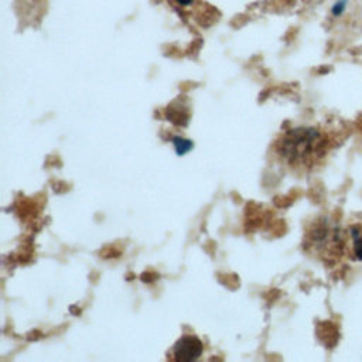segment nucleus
<instances>
[{
	"label": "nucleus",
	"instance_id": "nucleus-1",
	"mask_svg": "<svg viewBox=\"0 0 362 362\" xmlns=\"http://www.w3.org/2000/svg\"><path fill=\"white\" fill-rule=\"evenodd\" d=\"M329 137L313 126L288 129L273 143V157L291 171L304 173L314 168L328 153Z\"/></svg>",
	"mask_w": 362,
	"mask_h": 362
},
{
	"label": "nucleus",
	"instance_id": "nucleus-6",
	"mask_svg": "<svg viewBox=\"0 0 362 362\" xmlns=\"http://www.w3.org/2000/svg\"><path fill=\"white\" fill-rule=\"evenodd\" d=\"M180 6H188V4H191L194 0H175Z\"/></svg>",
	"mask_w": 362,
	"mask_h": 362
},
{
	"label": "nucleus",
	"instance_id": "nucleus-2",
	"mask_svg": "<svg viewBox=\"0 0 362 362\" xmlns=\"http://www.w3.org/2000/svg\"><path fill=\"white\" fill-rule=\"evenodd\" d=\"M305 247L318 257H335L342 249L344 236L335 222L328 218L317 219L305 233Z\"/></svg>",
	"mask_w": 362,
	"mask_h": 362
},
{
	"label": "nucleus",
	"instance_id": "nucleus-5",
	"mask_svg": "<svg viewBox=\"0 0 362 362\" xmlns=\"http://www.w3.org/2000/svg\"><path fill=\"white\" fill-rule=\"evenodd\" d=\"M346 4H348V0H338V1H335L334 6L331 7L332 16H341L345 11Z\"/></svg>",
	"mask_w": 362,
	"mask_h": 362
},
{
	"label": "nucleus",
	"instance_id": "nucleus-3",
	"mask_svg": "<svg viewBox=\"0 0 362 362\" xmlns=\"http://www.w3.org/2000/svg\"><path fill=\"white\" fill-rule=\"evenodd\" d=\"M204 346L198 337L195 335H184L181 337L170 349L168 358L175 362L185 361H197L202 355Z\"/></svg>",
	"mask_w": 362,
	"mask_h": 362
},
{
	"label": "nucleus",
	"instance_id": "nucleus-4",
	"mask_svg": "<svg viewBox=\"0 0 362 362\" xmlns=\"http://www.w3.org/2000/svg\"><path fill=\"white\" fill-rule=\"evenodd\" d=\"M349 236L352 239V252L355 259L362 260V228L352 226L349 230Z\"/></svg>",
	"mask_w": 362,
	"mask_h": 362
}]
</instances>
